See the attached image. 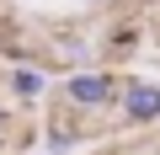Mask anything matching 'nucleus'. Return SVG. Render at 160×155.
Wrapping results in <instances>:
<instances>
[{"label":"nucleus","instance_id":"1","mask_svg":"<svg viewBox=\"0 0 160 155\" xmlns=\"http://www.w3.org/2000/svg\"><path fill=\"white\" fill-rule=\"evenodd\" d=\"M118 75L112 70H102V64H80V70H69L64 75V86H59V96H64V107H75V112H107L112 102H118Z\"/></svg>","mask_w":160,"mask_h":155},{"label":"nucleus","instance_id":"2","mask_svg":"<svg viewBox=\"0 0 160 155\" xmlns=\"http://www.w3.org/2000/svg\"><path fill=\"white\" fill-rule=\"evenodd\" d=\"M118 107H123V123H133V128H149V123H160V86L155 80H123L118 86Z\"/></svg>","mask_w":160,"mask_h":155},{"label":"nucleus","instance_id":"3","mask_svg":"<svg viewBox=\"0 0 160 155\" xmlns=\"http://www.w3.org/2000/svg\"><path fill=\"white\" fill-rule=\"evenodd\" d=\"M6 86H11V96H22V102H38V96L48 91L43 70H32V64H16V70L6 75Z\"/></svg>","mask_w":160,"mask_h":155},{"label":"nucleus","instance_id":"4","mask_svg":"<svg viewBox=\"0 0 160 155\" xmlns=\"http://www.w3.org/2000/svg\"><path fill=\"white\" fill-rule=\"evenodd\" d=\"M48 150H59V155L75 150V128H59V123H53V128H48Z\"/></svg>","mask_w":160,"mask_h":155}]
</instances>
